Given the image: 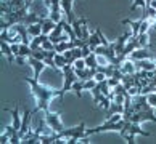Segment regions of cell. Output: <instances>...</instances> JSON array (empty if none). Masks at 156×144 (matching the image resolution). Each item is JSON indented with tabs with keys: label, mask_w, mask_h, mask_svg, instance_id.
I'll use <instances>...</instances> for the list:
<instances>
[{
	"label": "cell",
	"mask_w": 156,
	"mask_h": 144,
	"mask_svg": "<svg viewBox=\"0 0 156 144\" xmlns=\"http://www.w3.org/2000/svg\"><path fill=\"white\" fill-rule=\"evenodd\" d=\"M142 18L138 21H130V19H122V24H130L132 27V37H137L138 35V31H140V26H142Z\"/></svg>",
	"instance_id": "e0dca14e"
},
{
	"label": "cell",
	"mask_w": 156,
	"mask_h": 144,
	"mask_svg": "<svg viewBox=\"0 0 156 144\" xmlns=\"http://www.w3.org/2000/svg\"><path fill=\"white\" fill-rule=\"evenodd\" d=\"M132 37L130 32H124L122 35H121L116 42H113V47H114V51H116V55H121L122 53V50L126 48V43L129 42V39Z\"/></svg>",
	"instance_id": "ba28073f"
},
{
	"label": "cell",
	"mask_w": 156,
	"mask_h": 144,
	"mask_svg": "<svg viewBox=\"0 0 156 144\" xmlns=\"http://www.w3.org/2000/svg\"><path fill=\"white\" fill-rule=\"evenodd\" d=\"M121 136L126 139L127 144H134L135 142V136L137 135H142V136H151V133H148L143 128H140V123H135V122H126V126L119 131Z\"/></svg>",
	"instance_id": "7a4b0ae2"
},
{
	"label": "cell",
	"mask_w": 156,
	"mask_h": 144,
	"mask_svg": "<svg viewBox=\"0 0 156 144\" xmlns=\"http://www.w3.org/2000/svg\"><path fill=\"white\" fill-rule=\"evenodd\" d=\"M44 37H45V34H40V35H37V37H32V40H31V45H29V47L32 48V51H37L39 48H42Z\"/></svg>",
	"instance_id": "7402d4cb"
},
{
	"label": "cell",
	"mask_w": 156,
	"mask_h": 144,
	"mask_svg": "<svg viewBox=\"0 0 156 144\" xmlns=\"http://www.w3.org/2000/svg\"><path fill=\"white\" fill-rule=\"evenodd\" d=\"M73 67H74V69H85V67H87V64H85V59H84V58H79V59L73 64Z\"/></svg>",
	"instance_id": "cb8c5ba5"
},
{
	"label": "cell",
	"mask_w": 156,
	"mask_h": 144,
	"mask_svg": "<svg viewBox=\"0 0 156 144\" xmlns=\"http://www.w3.org/2000/svg\"><path fill=\"white\" fill-rule=\"evenodd\" d=\"M44 3L48 7V18L55 22H60L61 18V0H44Z\"/></svg>",
	"instance_id": "277c9868"
},
{
	"label": "cell",
	"mask_w": 156,
	"mask_h": 144,
	"mask_svg": "<svg viewBox=\"0 0 156 144\" xmlns=\"http://www.w3.org/2000/svg\"><path fill=\"white\" fill-rule=\"evenodd\" d=\"M94 79L97 80V82H103V80H106L108 77H106L103 72H98V71H97V74H95V77H94Z\"/></svg>",
	"instance_id": "484cf974"
},
{
	"label": "cell",
	"mask_w": 156,
	"mask_h": 144,
	"mask_svg": "<svg viewBox=\"0 0 156 144\" xmlns=\"http://www.w3.org/2000/svg\"><path fill=\"white\" fill-rule=\"evenodd\" d=\"M65 58H66V61H68V64H74L79 58H84L82 56V50H80V47H76V48H71V50H68V51H65Z\"/></svg>",
	"instance_id": "9c48e42d"
},
{
	"label": "cell",
	"mask_w": 156,
	"mask_h": 144,
	"mask_svg": "<svg viewBox=\"0 0 156 144\" xmlns=\"http://www.w3.org/2000/svg\"><path fill=\"white\" fill-rule=\"evenodd\" d=\"M44 21V19H42ZM27 31H29V35L31 39L32 37H37L42 34V22H37V24H31V26H27Z\"/></svg>",
	"instance_id": "44dd1931"
},
{
	"label": "cell",
	"mask_w": 156,
	"mask_h": 144,
	"mask_svg": "<svg viewBox=\"0 0 156 144\" xmlns=\"http://www.w3.org/2000/svg\"><path fill=\"white\" fill-rule=\"evenodd\" d=\"M145 120H150V122H156V114L154 111H138L130 114L129 117L126 119V122H135V123H142Z\"/></svg>",
	"instance_id": "8992f818"
},
{
	"label": "cell",
	"mask_w": 156,
	"mask_h": 144,
	"mask_svg": "<svg viewBox=\"0 0 156 144\" xmlns=\"http://www.w3.org/2000/svg\"><path fill=\"white\" fill-rule=\"evenodd\" d=\"M34 115V111H24V114H23V123H21V128H20V136L23 138L27 131L31 130V119Z\"/></svg>",
	"instance_id": "52a82bcc"
},
{
	"label": "cell",
	"mask_w": 156,
	"mask_h": 144,
	"mask_svg": "<svg viewBox=\"0 0 156 144\" xmlns=\"http://www.w3.org/2000/svg\"><path fill=\"white\" fill-rule=\"evenodd\" d=\"M23 82H26L27 85L31 86V91L34 98H36V109H32L34 114H37L42 111L44 114L50 111V101L53 99L55 96H58L60 99L63 101V93L61 90H53V88H48V86H44L39 83L37 79H31V77H23Z\"/></svg>",
	"instance_id": "6da1fadb"
},
{
	"label": "cell",
	"mask_w": 156,
	"mask_h": 144,
	"mask_svg": "<svg viewBox=\"0 0 156 144\" xmlns=\"http://www.w3.org/2000/svg\"><path fill=\"white\" fill-rule=\"evenodd\" d=\"M45 123H47L48 128L53 130V133H60V131L65 130V126H63V123H61V117H60L58 112H55V114H51L50 111L45 112Z\"/></svg>",
	"instance_id": "5b68a950"
},
{
	"label": "cell",
	"mask_w": 156,
	"mask_h": 144,
	"mask_svg": "<svg viewBox=\"0 0 156 144\" xmlns=\"http://www.w3.org/2000/svg\"><path fill=\"white\" fill-rule=\"evenodd\" d=\"M53 59H55V64H56V69H58V71H63V67L68 66V61H66V58H65L63 53H56Z\"/></svg>",
	"instance_id": "603a6c76"
},
{
	"label": "cell",
	"mask_w": 156,
	"mask_h": 144,
	"mask_svg": "<svg viewBox=\"0 0 156 144\" xmlns=\"http://www.w3.org/2000/svg\"><path fill=\"white\" fill-rule=\"evenodd\" d=\"M76 47H79L77 40H74V42H61V43L55 45V51L56 53H65V51L71 50V48H76Z\"/></svg>",
	"instance_id": "2e32d148"
},
{
	"label": "cell",
	"mask_w": 156,
	"mask_h": 144,
	"mask_svg": "<svg viewBox=\"0 0 156 144\" xmlns=\"http://www.w3.org/2000/svg\"><path fill=\"white\" fill-rule=\"evenodd\" d=\"M148 101H150V104H151V106L156 109V93H154V91L148 95Z\"/></svg>",
	"instance_id": "d4e9b609"
},
{
	"label": "cell",
	"mask_w": 156,
	"mask_h": 144,
	"mask_svg": "<svg viewBox=\"0 0 156 144\" xmlns=\"http://www.w3.org/2000/svg\"><path fill=\"white\" fill-rule=\"evenodd\" d=\"M5 111L11 114V117H13V126H15L16 130H20L21 128V123H23V119L20 117V106H15V109L7 107Z\"/></svg>",
	"instance_id": "5bb4252c"
},
{
	"label": "cell",
	"mask_w": 156,
	"mask_h": 144,
	"mask_svg": "<svg viewBox=\"0 0 156 144\" xmlns=\"http://www.w3.org/2000/svg\"><path fill=\"white\" fill-rule=\"evenodd\" d=\"M63 77H65V83H63V88H61V93L63 96L66 95V91H71L73 85L77 82V75H76V71H74V67L71 64H68L63 67Z\"/></svg>",
	"instance_id": "3957f363"
},
{
	"label": "cell",
	"mask_w": 156,
	"mask_h": 144,
	"mask_svg": "<svg viewBox=\"0 0 156 144\" xmlns=\"http://www.w3.org/2000/svg\"><path fill=\"white\" fill-rule=\"evenodd\" d=\"M55 26H56L55 21H51L50 18H44V21H42V34H47V35H50L51 31L55 29Z\"/></svg>",
	"instance_id": "ac0fdd59"
},
{
	"label": "cell",
	"mask_w": 156,
	"mask_h": 144,
	"mask_svg": "<svg viewBox=\"0 0 156 144\" xmlns=\"http://www.w3.org/2000/svg\"><path fill=\"white\" fill-rule=\"evenodd\" d=\"M137 71H150L153 72L156 69V62L153 59H134Z\"/></svg>",
	"instance_id": "30bf717a"
},
{
	"label": "cell",
	"mask_w": 156,
	"mask_h": 144,
	"mask_svg": "<svg viewBox=\"0 0 156 144\" xmlns=\"http://www.w3.org/2000/svg\"><path fill=\"white\" fill-rule=\"evenodd\" d=\"M121 72L122 74H135L137 72V67H135V62L134 59H130V58H127V59L121 64Z\"/></svg>",
	"instance_id": "9a60e30c"
},
{
	"label": "cell",
	"mask_w": 156,
	"mask_h": 144,
	"mask_svg": "<svg viewBox=\"0 0 156 144\" xmlns=\"http://www.w3.org/2000/svg\"><path fill=\"white\" fill-rule=\"evenodd\" d=\"M87 43H89V47L92 48V51H94L97 47H100V45H101V39H100V34L97 32V29H95V34H92L90 39L87 40Z\"/></svg>",
	"instance_id": "d6986e66"
},
{
	"label": "cell",
	"mask_w": 156,
	"mask_h": 144,
	"mask_svg": "<svg viewBox=\"0 0 156 144\" xmlns=\"http://www.w3.org/2000/svg\"><path fill=\"white\" fill-rule=\"evenodd\" d=\"M0 47H2V53L3 56L7 58L8 64H13V61L16 59L15 55H13V50H11V45L8 42H3V40H0Z\"/></svg>",
	"instance_id": "4fadbf2b"
},
{
	"label": "cell",
	"mask_w": 156,
	"mask_h": 144,
	"mask_svg": "<svg viewBox=\"0 0 156 144\" xmlns=\"http://www.w3.org/2000/svg\"><path fill=\"white\" fill-rule=\"evenodd\" d=\"M73 2L74 0H61V10L65 11V15H66V19L71 22H74V19H76V16H74L73 13Z\"/></svg>",
	"instance_id": "7c38bea8"
},
{
	"label": "cell",
	"mask_w": 156,
	"mask_h": 144,
	"mask_svg": "<svg viewBox=\"0 0 156 144\" xmlns=\"http://www.w3.org/2000/svg\"><path fill=\"white\" fill-rule=\"evenodd\" d=\"M27 62L32 66V69H34V79H37L39 80V75H40V72L44 71V67L47 66L44 61H40V59H37V58H34V56H29L27 58Z\"/></svg>",
	"instance_id": "8fae6325"
},
{
	"label": "cell",
	"mask_w": 156,
	"mask_h": 144,
	"mask_svg": "<svg viewBox=\"0 0 156 144\" xmlns=\"http://www.w3.org/2000/svg\"><path fill=\"white\" fill-rule=\"evenodd\" d=\"M97 53H95V51H92V53L87 56V58H84V59H85V64H87V67H92V69H97L98 66H100V64H98V61H97Z\"/></svg>",
	"instance_id": "ffe728a7"
}]
</instances>
